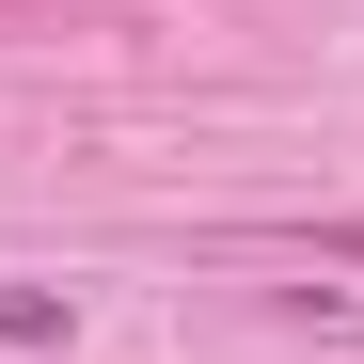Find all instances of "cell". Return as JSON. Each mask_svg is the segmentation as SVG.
<instances>
[{"label": "cell", "instance_id": "1", "mask_svg": "<svg viewBox=\"0 0 364 364\" xmlns=\"http://www.w3.org/2000/svg\"><path fill=\"white\" fill-rule=\"evenodd\" d=\"M0 348H64V285H0Z\"/></svg>", "mask_w": 364, "mask_h": 364}, {"label": "cell", "instance_id": "2", "mask_svg": "<svg viewBox=\"0 0 364 364\" xmlns=\"http://www.w3.org/2000/svg\"><path fill=\"white\" fill-rule=\"evenodd\" d=\"M285 317H301V333H333V348H364V301H348V285H285Z\"/></svg>", "mask_w": 364, "mask_h": 364}, {"label": "cell", "instance_id": "3", "mask_svg": "<svg viewBox=\"0 0 364 364\" xmlns=\"http://www.w3.org/2000/svg\"><path fill=\"white\" fill-rule=\"evenodd\" d=\"M317 254H348V269H364V222H333V237H317Z\"/></svg>", "mask_w": 364, "mask_h": 364}]
</instances>
